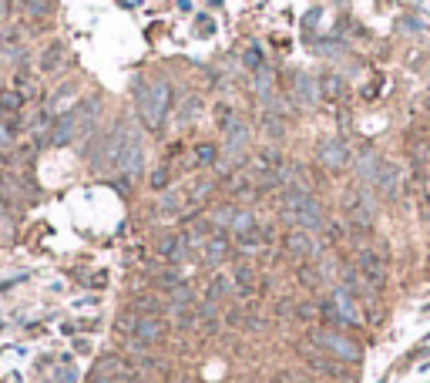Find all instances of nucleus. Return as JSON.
Here are the masks:
<instances>
[{"mask_svg": "<svg viewBox=\"0 0 430 383\" xmlns=\"http://www.w3.org/2000/svg\"><path fill=\"white\" fill-rule=\"evenodd\" d=\"M410 3H417V7H424V3H427V0H410Z\"/></svg>", "mask_w": 430, "mask_h": 383, "instance_id": "obj_38", "label": "nucleus"}, {"mask_svg": "<svg viewBox=\"0 0 430 383\" xmlns=\"http://www.w3.org/2000/svg\"><path fill=\"white\" fill-rule=\"evenodd\" d=\"M380 162H383V158H376L374 152H360V158H356V172H360V182H363V185L374 189V178H376V172H380Z\"/></svg>", "mask_w": 430, "mask_h": 383, "instance_id": "obj_15", "label": "nucleus"}, {"mask_svg": "<svg viewBox=\"0 0 430 383\" xmlns=\"http://www.w3.org/2000/svg\"><path fill=\"white\" fill-rule=\"evenodd\" d=\"M245 64H249V68H262V47L259 44H252V47L245 51Z\"/></svg>", "mask_w": 430, "mask_h": 383, "instance_id": "obj_29", "label": "nucleus"}, {"mask_svg": "<svg viewBox=\"0 0 430 383\" xmlns=\"http://www.w3.org/2000/svg\"><path fill=\"white\" fill-rule=\"evenodd\" d=\"M88 383H121V380H112V377H101V373H94Z\"/></svg>", "mask_w": 430, "mask_h": 383, "instance_id": "obj_34", "label": "nucleus"}, {"mask_svg": "<svg viewBox=\"0 0 430 383\" xmlns=\"http://www.w3.org/2000/svg\"><path fill=\"white\" fill-rule=\"evenodd\" d=\"M185 252H188V242L182 235H165V239H162V256H165L169 263H182Z\"/></svg>", "mask_w": 430, "mask_h": 383, "instance_id": "obj_16", "label": "nucleus"}, {"mask_svg": "<svg viewBox=\"0 0 430 383\" xmlns=\"http://www.w3.org/2000/svg\"><path fill=\"white\" fill-rule=\"evenodd\" d=\"M400 27H404V31H410V34H424V31H427V20L417 17V14H410V17L400 20Z\"/></svg>", "mask_w": 430, "mask_h": 383, "instance_id": "obj_26", "label": "nucleus"}, {"mask_svg": "<svg viewBox=\"0 0 430 383\" xmlns=\"http://www.w3.org/2000/svg\"><path fill=\"white\" fill-rule=\"evenodd\" d=\"M286 246L296 252V256H306V259H316V256H319V239H316V232L293 229L289 235H286Z\"/></svg>", "mask_w": 430, "mask_h": 383, "instance_id": "obj_11", "label": "nucleus"}, {"mask_svg": "<svg viewBox=\"0 0 430 383\" xmlns=\"http://www.w3.org/2000/svg\"><path fill=\"white\" fill-rule=\"evenodd\" d=\"M316 158L330 169V172H343L346 165H350V148H346V141L343 138H326L323 145H319Z\"/></svg>", "mask_w": 430, "mask_h": 383, "instance_id": "obj_8", "label": "nucleus"}, {"mask_svg": "<svg viewBox=\"0 0 430 383\" xmlns=\"http://www.w3.org/2000/svg\"><path fill=\"white\" fill-rule=\"evenodd\" d=\"M225 256H229V239H225V235L206 239V263H208V266H219Z\"/></svg>", "mask_w": 430, "mask_h": 383, "instance_id": "obj_17", "label": "nucleus"}, {"mask_svg": "<svg viewBox=\"0 0 430 383\" xmlns=\"http://www.w3.org/2000/svg\"><path fill=\"white\" fill-rule=\"evenodd\" d=\"M333 309H337V323H350V326L363 323V320H360V309H356V303L350 299V289H343V286L333 289Z\"/></svg>", "mask_w": 430, "mask_h": 383, "instance_id": "obj_12", "label": "nucleus"}, {"mask_svg": "<svg viewBox=\"0 0 430 383\" xmlns=\"http://www.w3.org/2000/svg\"><path fill=\"white\" fill-rule=\"evenodd\" d=\"M135 101H138V115H141V121L148 125L151 132L162 128V121H165L169 104H171L169 81H162V77H155V81H141L138 91H135Z\"/></svg>", "mask_w": 430, "mask_h": 383, "instance_id": "obj_2", "label": "nucleus"}, {"mask_svg": "<svg viewBox=\"0 0 430 383\" xmlns=\"http://www.w3.org/2000/svg\"><path fill=\"white\" fill-rule=\"evenodd\" d=\"M0 108H3V111H17L20 95H0Z\"/></svg>", "mask_w": 430, "mask_h": 383, "instance_id": "obj_31", "label": "nucleus"}, {"mask_svg": "<svg viewBox=\"0 0 430 383\" xmlns=\"http://www.w3.org/2000/svg\"><path fill=\"white\" fill-rule=\"evenodd\" d=\"M229 289H232V283H229L225 276H215V279H212V286H208V303H219Z\"/></svg>", "mask_w": 430, "mask_h": 383, "instance_id": "obj_20", "label": "nucleus"}, {"mask_svg": "<svg viewBox=\"0 0 430 383\" xmlns=\"http://www.w3.org/2000/svg\"><path fill=\"white\" fill-rule=\"evenodd\" d=\"M272 84H276L272 71H269V68H259V75H256V95H259L262 101H269V91H272Z\"/></svg>", "mask_w": 430, "mask_h": 383, "instance_id": "obj_19", "label": "nucleus"}, {"mask_svg": "<svg viewBox=\"0 0 430 383\" xmlns=\"http://www.w3.org/2000/svg\"><path fill=\"white\" fill-rule=\"evenodd\" d=\"M114 169L121 175H138L145 169V145H141V132L135 125H128V132H125L121 152L114 158Z\"/></svg>", "mask_w": 430, "mask_h": 383, "instance_id": "obj_4", "label": "nucleus"}, {"mask_svg": "<svg viewBox=\"0 0 430 383\" xmlns=\"http://www.w3.org/2000/svg\"><path fill=\"white\" fill-rule=\"evenodd\" d=\"M249 138H252V132H249V121L245 118H239L236 111H229V121H225V152L232 155H243L245 145H249Z\"/></svg>", "mask_w": 430, "mask_h": 383, "instance_id": "obj_7", "label": "nucleus"}, {"mask_svg": "<svg viewBox=\"0 0 430 383\" xmlns=\"http://www.w3.org/2000/svg\"><path fill=\"white\" fill-rule=\"evenodd\" d=\"M195 31H199L202 38H212V34H215V20L208 17V14H199V17H195Z\"/></svg>", "mask_w": 430, "mask_h": 383, "instance_id": "obj_27", "label": "nucleus"}, {"mask_svg": "<svg viewBox=\"0 0 430 383\" xmlns=\"http://www.w3.org/2000/svg\"><path fill=\"white\" fill-rule=\"evenodd\" d=\"M296 97H300L306 108H313V104L319 101V77L296 75Z\"/></svg>", "mask_w": 430, "mask_h": 383, "instance_id": "obj_14", "label": "nucleus"}, {"mask_svg": "<svg viewBox=\"0 0 430 383\" xmlns=\"http://www.w3.org/2000/svg\"><path fill=\"white\" fill-rule=\"evenodd\" d=\"M346 212H350V219L356 226H370L374 222V192H370V185L346 192Z\"/></svg>", "mask_w": 430, "mask_h": 383, "instance_id": "obj_5", "label": "nucleus"}, {"mask_svg": "<svg viewBox=\"0 0 430 383\" xmlns=\"http://www.w3.org/2000/svg\"><path fill=\"white\" fill-rule=\"evenodd\" d=\"M121 3H125V7H138V0H121Z\"/></svg>", "mask_w": 430, "mask_h": 383, "instance_id": "obj_37", "label": "nucleus"}, {"mask_svg": "<svg viewBox=\"0 0 430 383\" xmlns=\"http://www.w3.org/2000/svg\"><path fill=\"white\" fill-rule=\"evenodd\" d=\"M374 189L383 195V198H397V169H393L390 162H380V172L374 178Z\"/></svg>", "mask_w": 430, "mask_h": 383, "instance_id": "obj_13", "label": "nucleus"}, {"mask_svg": "<svg viewBox=\"0 0 430 383\" xmlns=\"http://www.w3.org/2000/svg\"><path fill=\"white\" fill-rule=\"evenodd\" d=\"M151 189L155 192L169 189V169H155V172H151Z\"/></svg>", "mask_w": 430, "mask_h": 383, "instance_id": "obj_28", "label": "nucleus"}, {"mask_svg": "<svg viewBox=\"0 0 430 383\" xmlns=\"http://www.w3.org/2000/svg\"><path fill=\"white\" fill-rule=\"evenodd\" d=\"M232 276H236V283H239V289H243V292H249V289H252V269L245 266V263H239V266L232 269Z\"/></svg>", "mask_w": 430, "mask_h": 383, "instance_id": "obj_22", "label": "nucleus"}, {"mask_svg": "<svg viewBox=\"0 0 430 383\" xmlns=\"http://www.w3.org/2000/svg\"><path fill=\"white\" fill-rule=\"evenodd\" d=\"M262 125H266V132L272 134V138H279V134H286V121H282L279 115H272V111H266V118H262Z\"/></svg>", "mask_w": 430, "mask_h": 383, "instance_id": "obj_21", "label": "nucleus"}, {"mask_svg": "<svg viewBox=\"0 0 430 383\" xmlns=\"http://www.w3.org/2000/svg\"><path fill=\"white\" fill-rule=\"evenodd\" d=\"M98 115H101V97H88V101H77L68 115H61L51 128V145H71L84 134H94V125H98Z\"/></svg>", "mask_w": 430, "mask_h": 383, "instance_id": "obj_1", "label": "nucleus"}, {"mask_svg": "<svg viewBox=\"0 0 430 383\" xmlns=\"http://www.w3.org/2000/svg\"><path fill=\"white\" fill-rule=\"evenodd\" d=\"M131 340L135 346H151L162 340V323L155 320V316H138L135 326H131Z\"/></svg>", "mask_w": 430, "mask_h": 383, "instance_id": "obj_10", "label": "nucleus"}, {"mask_svg": "<svg viewBox=\"0 0 430 383\" xmlns=\"http://www.w3.org/2000/svg\"><path fill=\"white\" fill-rule=\"evenodd\" d=\"M61 61H64V44H51V47L40 54V71H54Z\"/></svg>", "mask_w": 430, "mask_h": 383, "instance_id": "obj_18", "label": "nucleus"}, {"mask_svg": "<svg viewBox=\"0 0 430 383\" xmlns=\"http://www.w3.org/2000/svg\"><path fill=\"white\" fill-rule=\"evenodd\" d=\"M178 10H185L188 14V10H192V0H178Z\"/></svg>", "mask_w": 430, "mask_h": 383, "instance_id": "obj_35", "label": "nucleus"}, {"mask_svg": "<svg viewBox=\"0 0 430 383\" xmlns=\"http://www.w3.org/2000/svg\"><path fill=\"white\" fill-rule=\"evenodd\" d=\"M360 276H363L367 283H374V286H383V283H387V266H383V259H380L374 249H360Z\"/></svg>", "mask_w": 430, "mask_h": 383, "instance_id": "obj_9", "label": "nucleus"}, {"mask_svg": "<svg viewBox=\"0 0 430 383\" xmlns=\"http://www.w3.org/2000/svg\"><path fill=\"white\" fill-rule=\"evenodd\" d=\"M3 17H7V0H0V24H3Z\"/></svg>", "mask_w": 430, "mask_h": 383, "instance_id": "obj_36", "label": "nucleus"}, {"mask_svg": "<svg viewBox=\"0 0 430 383\" xmlns=\"http://www.w3.org/2000/svg\"><path fill=\"white\" fill-rule=\"evenodd\" d=\"M24 7H27V14L31 17H40V14H51V0H24Z\"/></svg>", "mask_w": 430, "mask_h": 383, "instance_id": "obj_24", "label": "nucleus"}, {"mask_svg": "<svg viewBox=\"0 0 430 383\" xmlns=\"http://www.w3.org/2000/svg\"><path fill=\"white\" fill-rule=\"evenodd\" d=\"M188 303H192V292H188L185 286H178V292H175V309L188 306Z\"/></svg>", "mask_w": 430, "mask_h": 383, "instance_id": "obj_32", "label": "nucleus"}, {"mask_svg": "<svg viewBox=\"0 0 430 383\" xmlns=\"http://www.w3.org/2000/svg\"><path fill=\"white\" fill-rule=\"evenodd\" d=\"M75 91H77V84L75 81H71V84H61V88H57L54 91V97H51V108H61V101H64V97H68V101H71V97H75Z\"/></svg>", "mask_w": 430, "mask_h": 383, "instance_id": "obj_23", "label": "nucleus"}, {"mask_svg": "<svg viewBox=\"0 0 430 383\" xmlns=\"http://www.w3.org/2000/svg\"><path fill=\"white\" fill-rule=\"evenodd\" d=\"M77 380V366L68 360V364H61L57 366V377H54V383H75Z\"/></svg>", "mask_w": 430, "mask_h": 383, "instance_id": "obj_25", "label": "nucleus"}, {"mask_svg": "<svg viewBox=\"0 0 430 383\" xmlns=\"http://www.w3.org/2000/svg\"><path fill=\"white\" fill-rule=\"evenodd\" d=\"M316 336V343L326 350V353H333L337 360H343V364H356L360 360V350H356V343H350L346 336H339V333H333V329H316L313 333Z\"/></svg>", "mask_w": 430, "mask_h": 383, "instance_id": "obj_6", "label": "nucleus"}, {"mask_svg": "<svg viewBox=\"0 0 430 383\" xmlns=\"http://www.w3.org/2000/svg\"><path fill=\"white\" fill-rule=\"evenodd\" d=\"M10 141H14V132L0 125V148H3V145H10Z\"/></svg>", "mask_w": 430, "mask_h": 383, "instance_id": "obj_33", "label": "nucleus"}, {"mask_svg": "<svg viewBox=\"0 0 430 383\" xmlns=\"http://www.w3.org/2000/svg\"><path fill=\"white\" fill-rule=\"evenodd\" d=\"M282 205H286V222H293L296 229H306V232H319L323 229V209L319 202L309 195L306 189H286L282 192Z\"/></svg>", "mask_w": 430, "mask_h": 383, "instance_id": "obj_3", "label": "nucleus"}, {"mask_svg": "<svg viewBox=\"0 0 430 383\" xmlns=\"http://www.w3.org/2000/svg\"><path fill=\"white\" fill-rule=\"evenodd\" d=\"M199 162H202V165H212V162H215V145H199Z\"/></svg>", "mask_w": 430, "mask_h": 383, "instance_id": "obj_30", "label": "nucleus"}]
</instances>
